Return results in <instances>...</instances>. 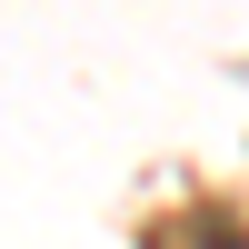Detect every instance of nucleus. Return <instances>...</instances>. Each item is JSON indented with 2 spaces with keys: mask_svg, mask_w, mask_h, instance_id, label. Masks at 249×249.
<instances>
[{
  "mask_svg": "<svg viewBox=\"0 0 249 249\" xmlns=\"http://www.w3.org/2000/svg\"><path fill=\"white\" fill-rule=\"evenodd\" d=\"M160 249H249V230H239L230 210H210V199H199V210L170 219V239H160Z\"/></svg>",
  "mask_w": 249,
  "mask_h": 249,
  "instance_id": "f257e3e1",
  "label": "nucleus"
}]
</instances>
